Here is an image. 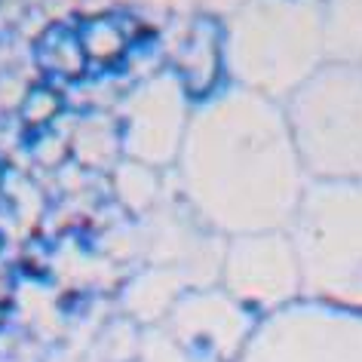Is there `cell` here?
<instances>
[{"label": "cell", "mask_w": 362, "mask_h": 362, "mask_svg": "<svg viewBox=\"0 0 362 362\" xmlns=\"http://www.w3.org/2000/svg\"><path fill=\"white\" fill-rule=\"evenodd\" d=\"M307 279L338 310H362V187L313 197L304 224Z\"/></svg>", "instance_id": "obj_1"}, {"label": "cell", "mask_w": 362, "mask_h": 362, "mask_svg": "<svg viewBox=\"0 0 362 362\" xmlns=\"http://www.w3.org/2000/svg\"><path fill=\"white\" fill-rule=\"evenodd\" d=\"M197 362H212V359H197Z\"/></svg>", "instance_id": "obj_3"}, {"label": "cell", "mask_w": 362, "mask_h": 362, "mask_svg": "<svg viewBox=\"0 0 362 362\" xmlns=\"http://www.w3.org/2000/svg\"><path fill=\"white\" fill-rule=\"evenodd\" d=\"M237 362H362V316L338 307H298L252 332Z\"/></svg>", "instance_id": "obj_2"}]
</instances>
